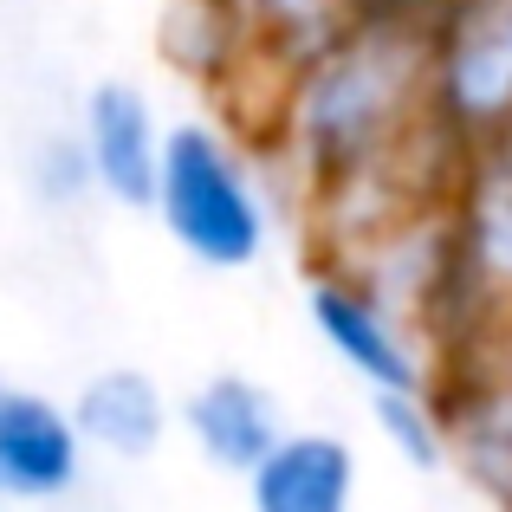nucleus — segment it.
<instances>
[{
    "label": "nucleus",
    "instance_id": "nucleus-8",
    "mask_svg": "<svg viewBox=\"0 0 512 512\" xmlns=\"http://www.w3.org/2000/svg\"><path fill=\"white\" fill-rule=\"evenodd\" d=\"M253 512H350L357 506V454L331 428H286L247 474Z\"/></svg>",
    "mask_w": 512,
    "mask_h": 512
},
{
    "label": "nucleus",
    "instance_id": "nucleus-6",
    "mask_svg": "<svg viewBox=\"0 0 512 512\" xmlns=\"http://www.w3.org/2000/svg\"><path fill=\"white\" fill-rule=\"evenodd\" d=\"M78 143L91 156L98 195L117 208H156V175H163V143L169 130L156 124V104L124 78H104L78 104Z\"/></svg>",
    "mask_w": 512,
    "mask_h": 512
},
{
    "label": "nucleus",
    "instance_id": "nucleus-10",
    "mask_svg": "<svg viewBox=\"0 0 512 512\" xmlns=\"http://www.w3.org/2000/svg\"><path fill=\"white\" fill-rule=\"evenodd\" d=\"M85 448L111 454V461H143L163 448L169 435V396L156 389V376L143 370H98L72 402Z\"/></svg>",
    "mask_w": 512,
    "mask_h": 512
},
{
    "label": "nucleus",
    "instance_id": "nucleus-15",
    "mask_svg": "<svg viewBox=\"0 0 512 512\" xmlns=\"http://www.w3.org/2000/svg\"><path fill=\"white\" fill-rule=\"evenodd\" d=\"M0 383H7V376H0Z\"/></svg>",
    "mask_w": 512,
    "mask_h": 512
},
{
    "label": "nucleus",
    "instance_id": "nucleus-2",
    "mask_svg": "<svg viewBox=\"0 0 512 512\" xmlns=\"http://www.w3.org/2000/svg\"><path fill=\"white\" fill-rule=\"evenodd\" d=\"M156 214L169 240L188 260L214 273H240L266 253L273 208H266L260 175L234 150V137L214 124H175L163 143V175H156Z\"/></svg>",
    "mask_w": 512,
    "mask_h": 512
},
{
    "label": "nucleus",
    "instance_id": "nucleus-14",
    "mask_svg": "<svg viewBox=\"0 0 512 512\" xmlns=\"http://www.w3.org/2000/svg\"><path fill=\"white\" fill-rule=\"evenodd\" d=\"M448 0H357V13H396V20H435Z\"/></svg>",
    "mask_w": 512,
    "mask_h": 512
},
{
    "label": "nucleus",
    "instance_id": "nucleus-4",
    "mask_svg": "<svg viewBox=\"0 0 512 512\" xmlns=\"http://www.w3.org/2000/svg\"><path fill=\"white\" fill-rule=\"evenodd\" d=\"M305 305H312L318 338L338 350V363L350 376H363L370 389L435 383V350L422 344V331H409V312L396 299H383L370 279H357L350 266L318 273Z\"/></svg>",
    "mask_w": 512,
    "mask_h": 512
},
{
    "label": "nucleus",
    "instance_id": "nucleus-3",
    "mask_svg": "<svg viewBox=\"0 0 512 512\" xmlns=\"http://www.w3.org/2000/svg\"><path fill=\"white\" fill-rule=\"evenodd\" d=\"M435 124L467 150L512 130V0H448L428 20Z\"/></svg>",
    "mask_w": 512,
    "mask_h": 512
},
{
    "label": "nucleus",
    "instance_id": "nucleus-1",
    "mask_svg": "<svg viewBox=\"0 0 512 512\" xmlns=\"http://www.w3.org/2000/svg\"><path fill=\"white\" fill-rule=\"evenodd\" d=\"M435 124L428 91V20L357 13L338 39L305 52L273 104V137L318 188L357 175Z\"/></svg>",
    "mask_w": 512,
    "mask_h": 512
},
{
    "label": "nucleus",
    "instance_id": "nucleus-13",
    "mask_svg": "<svg viewBox=\"0 0 512 512\" xmlns=\"http://www.w3.org/2000/svg\"><path fill=\"white\" fill-rule=\"evenodd\" d=\"M26 182H33V195L52 201V208H72V201L98 195V175H91V156H85V143H78V130L39 137L33 163H26Z\"/></svg>",
    "mask_w": 512,
    "mask_h": 512
},
{
    "label": "nucleus",
    "instance_id": "nucleus-12",
    "mask_svg": "<svg viewBox=\"0 0 512 512\" xmlns=\"http://www.w3.org/2000/svg\"><path fill=\"white\" fill-rule=\"evenodd\" d=\"M370 415H376V435H383L409 467H422V474L448 467V402H441V389H435V383H415V389H376Z\"/></svg>",
    "mask_w": 512,
    "mask_h": 512
},
{
    "label": "nucleus",
    "instance_id": "nucleus-7",
    "mask_svg": "<svg viewBox=\"0 0 512 512\" xmlns=\"http://www.w3.org/2000/svg\"><path fill=\"white\" fill-rule=\"evenodd\" d=\"M85 454L91 448L65 402L20 389V383H0V500L7 506H39V500L72 493Z\"/></svg>",
    "mask_w": 512,
    "mask_h": 512
},
{
    "label": "nucleus",
    "instance_id": "nucleus-5",
    "mask_svg": "<svg viewBox=\"0 0 512 512\" xmlns=\"http://www.w3.org/2000/svg\"><path fill=\"white\" fill-rule=\"evenodd\" d=\"M454 292L474 318L512 305V143H480L454 195Z\"/></svg>",
    "mask_w": 512,
    "mask_h": 512
},
{
    "label": "nucleus",
    "instance_id": "nucleus-11",
    "mask_svg": "<svg viewBox=\"0 0 512 512\" xmlns=\"http://www.w3.org/2000/svg\"><path fill=\"white\" fill-rule=\"evenodd\" d=\"M247 46L273 65H299L325 39H338L357 20V0H227Z\"/></svg>",
    "mask_w": 512,
    "mask_h": 512
},
{
    "label": "nucleus",
    "instance_id": "nucleus-9",
    "mask_svg": "<svg viewBox=\"0 0 512 512\" xmlns=\"http://www.w3.org/2000/svg\"><path fill=\"white\" fill-rule=\"evenodd\" d=\"M182 428L195 441V454H208V467L240 474V480L286 435L273 389H260L253 376H208V383H195L182 396Z\"/></svg>",
    "mask_w": 512,
    "mask_h": 512
}]
</instances>
